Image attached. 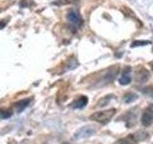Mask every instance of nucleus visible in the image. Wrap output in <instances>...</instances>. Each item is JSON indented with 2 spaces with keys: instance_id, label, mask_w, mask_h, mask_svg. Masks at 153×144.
Segmentation results:
<instances>
[{
  "instance_id": "nucleus-15",
  "label": "nucleus",
  "mask_w": 153,
  "mask_h": 144,
  "mask_svg": "<svg viewBox=\"0 0 153 144\" xmlns=\"http://www.w3.org/2000/svg\"><path fill=\"white\" fill-rule=\"evenodd\" d=\"M62 144H72V143H70V142H63Z\"/></svg>"
},
{
  "instance_id": "nucleus-7",
  "label": "nucleus",
  "mask_w": 153,
  "mask_h": 144,
  "mask_svg": "<svg viewBox=\"0 0 153 144\" xmlns=\"http://www.w3.org/2000/svg\"><path fill=\"white\" fill-rule=\"evenodd\" d=\"M31 102H32V98H25V99L19 100L13 104V108L17 113H20L26 108H28V106L30 105Z\"/></svg>"
},
{
  "instance_id": "nucleus-5",
  "label": "nucleus",
  "mask_w": 153,
  "mask_h": 144,
  "mask_svg": "<svg viewBox=\"0 0 153 144\" xmlns=\"http://www.w3.org/2000/svg\"><path fill=\"white\" fill-rule=\"evenodd\" d=\"M132 77H131V67L130 66H126L123 68L122 75L119 79V83L122 86H127L131 83Z\"/></svg>"
},
{
  "instance_id": "nucleus-11",
  "label": "nucleus",
  "mask_w": 153,
  "mask_h": 144,
  "mask_svg": "<svg viewBox=\"0 0 153 144\" xmlns=\"http://www.w3.org/2000/svg\"><path fill=\"white\" fill-rule=\"evenodd\" d=\"M114 97H115V96L113 94H109V95L104 96V97H102L99 101V103L97 104V107H100V108L104 107V106H106L110 102V100H112Z\"/></svg>"
},
{
  "instance_id": "nucleus-14",
  "label": "nucleus",
  "mask_w": 153,
  "mask_h": 144,
  "mask_svg": "<svg viewBox=\"0 0 153 144\" xmlns=\"http://www.w3.org/2000/svg\"><path fill=\"white\" fill-rule=\"evenodd\" d=\"M148 43H150V41L148 40H143V41H134L132 43V47H135V46H141V45H146Z\"/></svg>"
},
{
  "instance_id": "nucleus-9",
  "label": "nucleus",
  "mask_w": 153,
  "mask_h": 144,
  "mask_svg": "<svg viewBox=\"0 0 153 144\" xmlns=\"http://www.w3.org/2000/svg\"><path fill=\"white\" fill-rule=\"evenodd\" d=\"M137 140L136 138L134 137L133 134H129L126 137L119 139L117 142H115L114 144H137Z\"/></svg>"
},
{
  "instance_id": "nucleus-6",
  "label": "nucleus",
  "mask_w": 153,
  "mask_h": 144,
  "mask_svg": "<svg viewBox=\"0 0 153 144\" xmlns=\"http://www.w3.org/2000/svg\"><path fill=\"white\" fill-rule=\"evenodd\" d=\"M88 104V98L87 96L81 95L79 97H78L76 99H75L73 102L71 103V108L73 109H76V110H81L86 107V105Z\"/></svg>"
},
{
  "instance_id": "nucleus-17",
  "label": "nucleus",
  "mask_w": 153,
  "mask_h": 144,
  "mask_svg": "<svg viewBox=\"0 0 153 144\" xmlns=\"http://www.w3.org/2000/svg\"><path fill=\"white\" fill-rule=\"evenodd\" d=\"M152 50H153V49H152Z\"/></svg>"
},
{
  "instance_id": "nucleus-10",
  "label": "nucleus",
  "mask_w": 153,
  "mask_h": 144,
  "mask_svg": "<svg viewBox=\"0 0 153 144\" xmlns=\"http://www.w3.org/2000/svg\"><path fill=\"white\" fill-rule=\"evenodd\" d=\"M138 95L136 93H134V92H127L123 95V102L124 103H126V104H130V103H133V102H135V101L138 99Z\"/></svg>"
},
{
  "instance_id": "nucleus-8",
  "label": "nucleus",
  "mask_w": 153,
  "mask_h": 144,
  "mask_svg": "<svg viewBox=\"0 0 153 144\" xmlns=\"http://www.w3.org/2000/svg\"><path fill=\"white\" fill-rule=\"evenodd\" d=\"M149 79V72L145 68H140L136 72V81L139 83H146Z\"/></svg>"
},
{
  "instance_id": "nucleus-4",
  "label": "nucleus",
  "mask_w": 153,
  "mask_h": 144,
  "mask_svg": "<svg viewBox=\"0 0 153 144\" xmlns=\"http://www.w3.org/2000/svg\"><path fill=\"white\" fill-rule=\"evenodd\" d=\"M142 124L143 127H148L153 123V105L148 106L142 115Z\"/></svg>"
},
{
  "instance_id": "nucleus-16",
  "label": "nucleus",
  "mask_w": 153,
  "mask_h": 144,
  "mask_svg": "<svg viewBox=\"0 0 153 144\" xmlns=\"http://www.w3.org/2000/svg\"><path fill=\"white\" fill-rule=\"evenodd\" d=\"M151 65H152V70H153V64H151Z\"/></svg>"
},
{
  "instance_id": "nucleus-13",
  "label": "nucleus",
  "mask_w": 153,
  "mask_h": 144,
  "mask_svg": "<svg viewBox=\"0 0 153 144\" xmlns=\"http://www.w3.org/2000/svg\"><path fill=\"white\" fill-rule=\"evenodd\" d=\"M140 90L145 95H147L149 97L153 98V86H146V88H142Z\"/></svg>"
},
{
  "instance_id": "nucleus-2",
  "label": "nucleus",
  "mask_w": 153,
  "mask_h": 144,
  "mask_svg": "<svg viewBox=\"0 0 153 144\" xmlns=\"http://www.w3.org/2000/svg\"><path fill=\"white\" fill-rule=\"evenodd\" d=\"M97 133V129L95 126H91V125H86L79 128L78 131L74 134V138L76 140H81V139L88 138L90 136H94Z\"/></svg>"
},
{
  "instance_id": "nucleus-12",
  "label": "nucleus",
  "mask_w": 153,
  "mask_h": 144,
  "mask_svg": "<svg viewBox=\"0 0 153 144\" xmlns=\"http://www.w3.org/2000/svg\"><path fill=\"white\" fill-rule=\"evenodd\" d=\"M13 110L11 109H1L0 112V115H1L2 119H8L13 115Z\"/></svg>"
},
{
  "instance_id": "nucleus-1",
  "label": "nucleus",
  "mask_w": 153,
  "mask_h": 144,
  "mask_svg": "<svg viewBox=\"0 0 153 144\" xmlns=\"http://www.w3.org/2000/svg\"><path fill=\"white\" fill-rule=\"evenodd\" d=\"M117 112L116 109H109V110H102V112H97L92 113L89 116V118L93 121H96L100 124H107L110 120L113 118L115 113Z\"/></svg>"
},
{
  "instance_id": "nucleus-3",
  "label": "nucleus",
  "mask_w": 153,
  "mask_h": 144,
  "mask_svg": "<svg viewBox=\"0 0 153 144\" xmlns=\"http://www.w3.org/2000/svg\"><path fill=\"white\" fill-rule=\"evenodd\" d=\"M67 19L72 25L76 27H79L82 24V18H81L80 14L75 9H72L67 13Z\"/></svg>"
}]
</instances>
